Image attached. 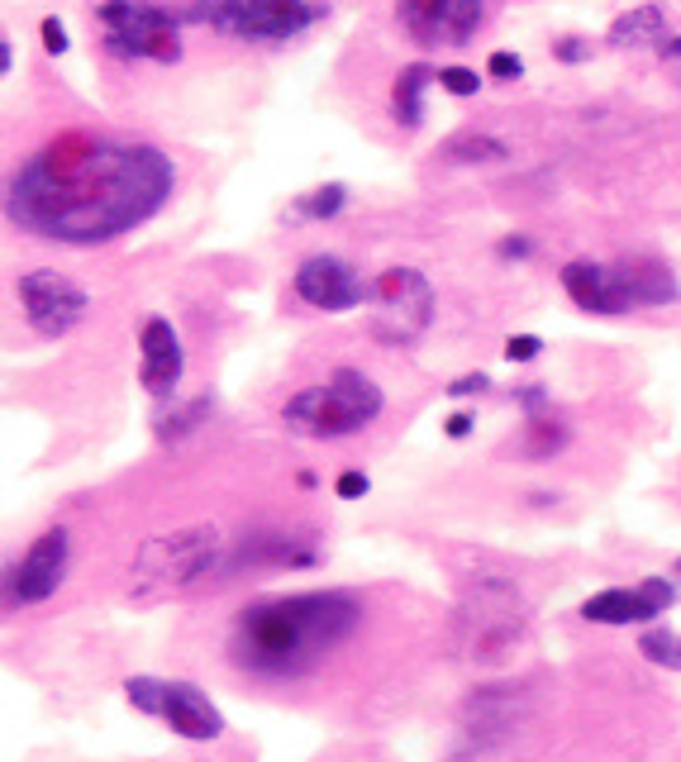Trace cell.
Here are the masks:
<instances>
[{
    "mask_svg": "<svg viewBox=\"0 0 681 762\" xmlns=\"http://www.w3.org/2000/svg\"><path fill=\"white\" fill-rule=\"evenodd\" d=\"M177 167L163 148L110 134H58L6 186V219L49 244H110L163 210Z\"/></svg>",
    "mask_w": 681,
    "mask_h": 762,
    "instance_id": "6da1fadb",
    "label": "cell"
},
{
    "mask_svg": "<svg viewBox=\"0 0 681 762\" xmlns=\"http://www.w3.org/2000/svg\"><path fill=\"white\" fill-rule=\"evenodd\" d=\"M334 491H339V501H358V496H368V491H372V482H368V472L348 467V472H339Z\"/></svg>",
    "mask_w": 681,
    "mask_h": 762,
    "instance_id": "f546056e",
    "label": "cell"
},
{
    "mask_svg": "<svg viewBox=\"0 0 681 762\" xmlns=\"http://www.w3.org/2000/svg\"><path fill=\"white\" fill-rule=\"evenodd\" d=\"M182 377H186L182 333L163 315H148L144 329H138V381H144L153 401H177Z\"/></svg>",
    "mask_w": 681,
    "mask_h": 762,
    "instance_id": "4fadbf2b",
    "label": "cell"
},
{
    "mask_svg": "<svg viewBox=\"0 0 681 762\" xmlns=\"http://www.w3.org/2000/svg\"><path fill=\"white\" fill-rule=\"evenodd\" d=\"M525 629H529V606H525V596H519V586L505 577H482L477 586H467L457 619H453L457 648H463L472 662H501L525 639Z\"/></svg>",
    "mask_w": 681,
    "mask_h": 762,
    "instance_id": "277c9868",
    "label": "cell"
},
{
    "mask_svg": "<svg viewBox=\"0 0 681 762\" xmlns=\"http://www.w3.org/2000/svg\"><path fill=\"white\" fill-rule=\"evenodd\" d=\"M553 58H558V62H581V58H591V43L577 39V34H567V39L553 43Z\"/></svg>",
    "mask_w": 681,
    "mask_h": 762,
    "instance_id": "1f68e13d",
    "label": "cell"
},
{
    "mask_svg": "<svg viewBox=\"0 0 681 762\" xmlns=\"http://www.w3.org/2000/svg\"><path fill=\"white\" fill-rule=\"evenodd\" d=\"M443 434H448V439H467L472 434V415H453L448 424H443Z\"/></svg>",
    "mask_w": 681,
    "mask_h": 762,
    "instance_id": "d590c367",
    "label": "cell"
},
{
    "mask_svg": "<svg viewBox=\"0 0 681 762\" xmlns=\"http://www.w3.org/2000/svg\"><path fill=\"white\" fill-rule=\"evenodd\" d=\"M438 86L448 91V95H477L482 76L472 72V68H438Z\"/></svg>",
    "mask_w": 681,
    "mask_h": 762,
    "instance_id": "83f0119b",
    "label": "cell"
},
{
    "mask_svg": "<svg viewBox=\"0 0 681 762\" xmlns=\"http://www.w3.org/2000/svg\"><path fill=\"white\" fill-rule=\"evenodd\" d=\"M486 387H491L486 372H467V377L448 381V395H477V391H486Z\"/></svg>",
    "mask_w": 681,
    "mask_h": 762,
    "instance_id": "d6a6232c",
    "label": "cell"
},
{
    "mask_svg": "<svg viewBox=\"0 0 681 762\" xmlns=\"http://www.w3.org/2000/svg\"><path fill=\"white\" fill-rule=\"evenodd\" d=\"M68 563H72V538L68 529H49L39 534L29 553L10 567L6 577V606L10 610H29V606H43V600L58 596L62 577H68Z\"/></svg>",
    "mask_w": 681,
    "mask_h": 762,
    "instance_id": "9c48e42d",
    "label": "cell"
},
{
    "mask_svg": "<svg viewBox=\"0 0 681 762\" xmlns=\"http://www.w3.org/2000/svg\"><path fill=\"white\" fill-rule=\"evenodd\" d=\"M434 82H438V72L430 62H410V68H401V76H395V86H391V115L401 130H420L424 124V91Z\"/></svg>",
    "mask_w": 681,
    "mask_h": 762,
    "instance_id": "ac0fdd59",
    "label": "cell"
},
{
    "mask_svg": "<svg viewBox=\"0 0 681 762\" xmlns=\"http://www.w3.org/2000/svg\"><path fill=\"white\" fill-rule=\"evenodd\" d=\"M677 572H681V563H677Z\"/></svg>",
    "mask_w": 681,
    "mask_h": 762,
    "instance_id": "f35d334b",
    "label": "cell"
},
{
    "mask_svg": "<svg viewBox=\"0 0 681 762\" xmlns=\"http://www.w3.org/2000/svg\"><path fill=\"white\" fill-rule=\"evenodd\" d=\"M291 286L310 310H324V315L358 310V306H368V296H372V281H362L343 258H334V253H314V258H306L296 267Z\"/></svg>",
    "mask_w": 681,
    "mask_h": 762,
    "instance_id": "30bf717a",
    "label": "cell"
},
{
    "mask_svg": "<svg viewBox=\"0 0 681 762\" xmlns=\"http://www.w3.org/2000/svg\"><path fill=\"white\" fill-rule=\"evenodd\" d=\"M320 14H329L324 0H186L182 6L186 24H210L219 34L248 43L296 39Z\"/></svg>",
    "mask_w": 681,
    "mask_h": 762,
    "instance_id": "5b68a950",
    "label": "cell"
},
{
    "mask_svg": "<svg viewBox=\"0 0 681 762\" xmlns=\"http://www.w3.org/2000/svg\"><path fill=\"white\" fill-rule=\"evenodd\" d=\"M563 443H567V429H563V424H544V420L529 424V453H534V457L558 453Z\"/></svg>",
    "mask_w": 681,
    "mask_h": 762,
    "instance_id": "484cf974",
    "label": "cell"
},
{
    "mask_svg": "<svg viewBox=\"0 0 681 762\" xmlns=\"http://www.w3.org/2000/svg\"><path fill=\"white\" fill-rule=\"evenodd\" d=\"M510 148L491 134H457L443 143V163H505Z\"/></svg>",
    "mask_w": 681,
    "mask_h": 762,
    "instance_id": "44dd1931",
    "label": "cell"
},
{
    "mask_svg": "<svg viewBox=\"0 0 681 762\" xmlns=\"http://www.w3.org/2000/svg\"><path fill=\"white\" fill-rule=\"evenodd\" d=\"M348 205V186L343 182H329V186H314L310 196L296 200V215L300 219H334Z\"/></svg>",
    "mask_w": 681,
    "mask_h": 762,
    "instance_id": "cb8c5ba5",
    "label": "cell"
},
{
    "mask_svg": "<svg viewBox=\"0 0 681 762\" xmlns=\"http://www.w3.org/2000/svg\"><path fill=\"white\" fill-rule=\"evenodd\" d=\"M0 68H6V72L14 68V53H10V39H0Z\"/></svg>",
    "mask_w": 681,
    "mask_h": 762,
    "instance_id": "74e56055",
    "label": "cell"
},
{
    "mask_svg": "<svg viewBox=\"0 0 681 762\" xmlns=\"http://www.w3.org/2000/svg\"><path fill=\"white\" fill-rule=\"evenodd\" d=\"M101 24L105 34H177L186 20L163 0H105Z\"/></svg>",
    "mask_w": 681,
    "mask_h": 762,
    "instance_id": "2e32d148",
    "label": "cell"
},
{
    "mask_svg": "<svg viewBox=\"0 0 681 762\" xmlns=\"http://www.w3.org/2000/svg\"><path fill=\"white\" fill-rule=\"evenodd\" d=\"M486 76H496V82H519V76H525V58L510 53V48H496V53L486 58Z\"/></svg>",
    "mask_w": 681,
    "mask_h": 762,
    "instance_id": "4316f807",
    "label": "cell"
},
{
    "mask_svg": "<svg viewBox=\"0 0 681 762\" xmlns=\"http://www.w3.org/2000/svg\"><path fill=\"white\" fill-rule=\"evenodd\" d=\"M177 739H192V743H215L225 734V714L215 710V701L205 696L196 681H167L163 691V714H157Z\"/></svg>",
    "mask_w": 681,
    "mask_h": 762,
    "instance_id": "5bb4252c",
    "label": "cell"
},
{
    "mask_svg": "<svg viewBox=\"0 0 681 762\" xmlns=\"http://www.w3.org/2000/svg\"><path fill=\"white\" fill-rule=\"evenodd\" d=\"M105 53H115L124 62L148 58V62H177L182 39L177 34H105Z\"/></svg>",
    "mask_w": 681,
    "mask_h": 762,
    "instance_id": "ffe728a7",
    "label": "cell"
},
{
    "mask_svg": "<svg viewBox=\"0 0 681 762\" xmlns=\"http://www.w3.org/2000/svg\"><path fill=\"white\" fill-rule=\"evenodd\" d=\"M606 39H610L615 48H662V39H668V14H662V6L625 10L620 20L610 24Z\"/></svg>",
    "mask_w": 681,
    "mask_h": 762,
    "instance_id": "d6986e66",
    "label": "cell"
},
{
    "mask_svg": "<svg viewBox=\"0 0 681 762\" xmlns=\"http://www.w3.org/2000/svg\"><path fill=\"white\" fill-rule=\"evenodd\" d=\"M362 606L353 591H291L262 596L239 610L229 634V658L252 677H300L353 639Z\"/></svg>",
    "mask_w": 681,
    "mask_h": 762,
    "instance_id": "7a4b0ae2",
    "label": "cell"
},
{
    "mask_svg": "<svg viewBox=\"0 0 681 762\" xmlns=\"http://www.w3.org/2000/svg\"><path fill=\"white\" fill-rule=\"evenodd\" d=\"M639 653L653 667H668V672H681V634L668 625H653L639 634Z\"/></svg>",
    "mask_w": 681,
    "mask_h": 762,
    "instance_id": "7402d4cb",
    "label": "cell"
},
{
    "mask_svg": "<svg viewBox=\"0 0 681 762\" xmlns=\"http://www.w3.org/2000/svg\"><path fill=\"white\" fill-rule=\"evenodd\" d=\"M610 281H615V300H620V315L625 310H643V306H668L677 300V281L662 262L653 258H625V262H610Z\"/></svg>",
    "mask_w": 681,
    "mask_h": 762,
    "instance_id": "9a60e30c",
    "label": "cell"
},
{
    "mask_svg": "<svg viewBox=\"0 0 681 762\" xmlns=\"http://www.w3.org/2000/svg\"><path fill=\"white\" fill-rule=\"evenodd\" d=\"M382 405H386V395L368 372L339 368L329 381H320V387L296 391L291 401L281 405V420H287V429L300 439L334 443V439L362 434V429L382 415Z\"/></svg>",
    "mask_w": 681,
    "mask_h": 762,
    "instance_id": "3957f363",
    "label": "cell"
},
{
    "mask_svg": "<svg viewBox=\"0 0 681 762\" xmlns=\"http://www.w3.org/2000/svg\"><path fill=\"white\" fill-rule=\"evenodd\" d=\"M519 405H525V410H529V415H534V410H544V405H548V395H544V387H519Z\"/></svg>",
    "mask_w": 681,
    "mask_h": 762,
    "instance_id": "e575fe53",
    "label": "cell"
},
{
    "mask_svg": "<svg viewBox=\"0 0 681 762\" xmlns=\"http://www.w3.org/2000/svg\"><path fill=\"white\" fill-rule=\"evenodd\" d=\"M368 306H372V315H368L372 339L386 348H410L434 325V286L424 272H415V267H386V272L372 281Z\"/></svg>",
    "mask_w": 681,
    "mask_h": 762,
    "instance_id": "52a82bcc",
    "label": "cell"
},
{
    "mask_svg": "<svg viewBox=\"0 0 681 762\" xmlns=\"http://www.w3.org/2000/svg\"><path fill=\"white\" fill-rule=\"evenodd\" d=\"M496 253H501V258H529L534 244L525 234H510V238H501V244H496Z\"/></svg>",
    "mask_w": 681,
    "mask_h": 762,
    "instance_id": "836d02e7",
    "label": "cell"
},
{
    "mask_svg": "<svg viewBox=\"0 0 681 762\" xmlns=\"http://www.w3.org/2000/svg\"><path fill=\"white\" fill-rule=\"evenodd\" d=\"M672 600H677V586L668 577H643L639 586H606V591L586 596L581 619H591V625H610V629L648 625V619H658Z\"/></svg>",
    "mask_w": 681,
    "mask_h": 762,
    "instance_id": "8fae6325",
    "label": "cell"
},
{
    "mask_svg": "<svg viewBox=\"0 0 681 762\" xmlns=\"http://www.w3.org/2000/svg\"><path fill=\"white\" fill-rule=\"evenodd\" d=\"M219 553H225V544H219V534L210 524L148 538L134 558V591H144V596L186 591V586H196L200 577H210Z\"/></svg>",
    "mask_w": 681,
    "mask_h": 762,
    "instance_id": "8992f818",
    "label": "cell"
},
{
    "mask_svg": "<svg viewBox=\"0 0 681 762\" xmlns=\"http://www.w3.org/2000/svg\"><path fill=\"white\" fill-rule=\"evenodd\" d=\"M205 415H210V395H196V401H186V405H172V415L157 420V439L172 443V439L196 434Z\"/></svg>",
    "mask_w": 681,
    "mask_h": 762,
    "instance_id": "603a6c76",
    "label": "cell"
},
{
    "mask_svg": "<svg viewBox=\"0 0 681 762\" xmlns=\"http://www.w3.org/2000/svg\"><path fill=\"white\" fill-rule=\"evenodd\" d=\"M14 291H20L29 329L43 333V339H62V333H72L86 320V306H91V296L68 272H58V267H34V272H24Z\"/></svg>",
    "mask_w": 681,
    "mask_h": 762,
    "instance_id": "ba28073f",
    "label": "cell"
},
{
    "mask_svg": "<svg viewBox=\"0 0 681 762\" xmlns=\"http://www.w3.org/2000/svg\"><path fill=\"white\" fill-rule=\"evenodd\" d=\"M163 691H167L163 677H130V681H124V696H130V706L144 710V714H163Z\"/></svg>",
    "mask_w": 681,
    "mask_h": 762,
    "instance_id": "d4e9b609",
    "label": "cell"
},
{
    "mask_svg": "<svg viewBox=\"0 0 681 762\" xmlns=\"http://www.w3.org/2000/svg\"><path fill=\"white\" fill-rule=\"evenodd\" d=\"M658 53H662V58H672L677 68H681V34H677V39H662V48H658Z\"/></svg>",
    "mask_w": 681,
    "mask_h": 762,
    "instance_id": "8d00e7d4",
    "label": "cell"
},
{
    "mask_svg": "<svg viewBox=\"0 0 681 762\" xmlns=\"http://www.w3.org/2000/svg\"><path fill=\"white\" fill-rule=\"evenodd\" d=\"M563 291L572 296V306L586 315H620V300H615V281L606 262H567L563 267Z\"/></svg>",
    "mask_w": 681,
    "mask_h": 762,
    "instance_id": "e0dca14e",
    "label": "cell"
},
{
    "mask_svg": "<svg viewBox=\"0 0 681 762\" xmlns=\"http://www.w3.org/2000/svg\"><path fill=\"white\" fill-rule=\"evenodd\" d=\"M39 34H43V48H49L53 58L68 53V43H72V39H68V29H62V20H53V14H49V20L39 24Z\"/></svg>",
    "mask_w": 681,
    "mask_h": 762,
    "instance_id": "4dcf8cb0",
    "label": "cell"
},
{
    "mask_svg": "<svg viewBox=\"0 0 681 762\" xmlns=\"http://www.w3.org/2000/svg\"><path fill=\"white\" fill-rule=\"evenodd\" d=\"M538 353H544V339H538V333H510V339H505V358L510 362H534Z\"/></svg>",
    "mask_w": 681,
    "mask_h": 762,
    "instance_id": "f1b7e54d",
    "label": "cell"
},
{
    "mask_svg": "<svg viewBox=\"0 0 681 762\" xmlns=\"http://www.w3.org/2000/svg\"><path fill=\"white\" fill-rule=\"evenodd\" d=\"M395 20L415 43H467L482 24V0H401Z\"/></svg>",
    "mask_w": 681,
    "mask_h": 762,
    "instance_id": "7c38bea8",
    "label": "cell"
}]
</instances>
